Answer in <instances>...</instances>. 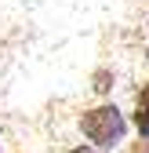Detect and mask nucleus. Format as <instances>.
I'll return each instance as SVG.
<instances>
[{"label":"nucleus","mask_w":149,"mask_h":153,"mask_svg":"<svg viewBox=\"0 0 149 153\" xmlns=\"http://www.w3.org/2000/svg\"><path fill=\"white\" fill-rule=\"evenodd\" d=\"M80 131L95 146H113V142L124 139L127 124H124V113L117 106H95V109H87L80 117Z\"/></svg>","instance_id":"1"},{"label":"nucleus","mask_w":149,"mask_h":153,"mask_svg":"<svg viewBox=\"0 0 149 153\" xmlns=\"http://www.w3.org/2000/svg\"><path fill=\"white\" fill-rule=\"evenodd\" d=\"M135 128H138V135H142V139H149V80L142 84L138 102H135Z\"/></svg>","instance_id":"2"},{"label":"nucleus","mask_w":149,"mask_h":153,"mask_svg":"<svg viewBox=\"0 0 149 153\" xmlns=\"http://www.w3.org/2000/svg\"><path fill=\"white\" fill-rule=\"evenodd\" d=\"M131 153H149V146H145V142H138V146H135Z\"/></svg>","instance_id":"3"},{"label":"nucleus","mask_w":149,"mask_h":153,"mask_svg":"<svg viewBox=\"0 0 149 153\" xmlns=\"http://www.w3.org/2000/svg\"><path fill=\"white\" fill-rule=\"evenodd\" d=\"M69 153H91V149L87 146H77V149H69Z\"/></svg>","instance_id":"4"}]
</instances>
